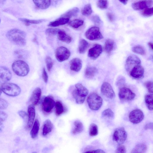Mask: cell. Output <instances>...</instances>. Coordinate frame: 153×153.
<instances>
[{"label": "cell", "instance_id": "1", "mask_svg": "<svg viewBox=\"0 0 153 153\" xmlns=\"http://www.w3.org/2000/svg\"><path fill=\"white\" fill-rule=\"evenodd\" d=\"M6 36L9 41L16 45L23 46L26 44V33L20 29H11L7 32Z\"/></svg>", "mask_w": 153, "mask_h": 153}, {"label": "cell", "instance_id": "2", "mask_svg": "<svg viewBox=\"0 0 153 153\" xmlns=\"http://www.w3.org/2000/svg\"><path fill=\"white\" fill-rule=\"evenodd\" d=\"M12 68L14 72L20 76H26L29 71V67L25 62L18 60L14 62L12 65Z\"/></svg>", "mask_w": 153, "mask_h": 153}, {"label": "cell", "instance_id": "3", "mask_svg": "<svg viewBox=\"0 0 153 153\" xmlns=\"http://www.w3.org/2000/svg\"><path fill=\"white\" fill-rule=\"evenodd\" d=\"M0 88L3 92L6 95L15 97L19 94L21 91L20 87L13 83L6 82L1 85Z\"/></svg>", "mask_w": 153, "mask_h": 153}, {"label": "cell", "instance_id": "4", "mask_svg": "<svg viewBox=\"0 0 153 153\" xmlns=\"http://www.w3.org/2000/svg\"><path fill=\"white\" fill-rule=\"evenodd\" d=\"M87 100L89 108L92 110H98L102 105V98L95 93L90 94Z\"/></svg>", "mask_w": 153, "mask_h": 153}, {"label": "cell", "instance_id": "5", "mask_svg": "<svg viewBox=\"0 0 153 153\" xmlns=\"http://www.w3.org/2000/svg\"><path fill=\"white\" fill-rule=\"evenodd\" d=\"M85 36L90 40H97L103 38L99 28L97 27H93L88 29L85 33Z\"/></svg>", "mask_w": 153, "mask_h": 153}, {"label": "cell", "instance_id": "6", "mask_svg": "<svg viewBox=\"0 0 153 153\" xmlns=\"http://www.w3.org/2000/svg\"><path fill=\"white\" fill-rule=\"evenodd\" d=\"M127 133L122 127L116 129L113 134V139L118 144L121 145L126 141L127 138Z\"/></svg>", "mask_w": 153, "mask_h": 153}, {"label": "cell", "instance_id": "7", "mask_svg": "<svg viewBox=\"0 0 153 153\" xmlns=\"http://www.w3.org/2000/svg\"><path fill=\"white\" fill-rule=\"evenodd\" d=\"M70 52L66 48L60 46L56 50L55 56L58 61L62 62L68 59L70 56Z\"/></svg>", "mask_w": 153, "mask_h": 153}, {"label": "cell", "instance_id": "8", "mask_svg": "<svg viewBox=\"0 0 153 153\" xmlns=\"http://www.w3.org/2000/svg\"><path fill=\"white\" fill-rule=\"evenodd\" d=\"M141 61L137 56L132 55L127 58L126 62L125 67L126 71L128 72L135 66L140 65Z\"/></svg>", "mask_w": 153, "mask_h": 153}, {"label": "cell", "instance_id": "9", "mask_svg": "<svg viewBox=\"0 0 153 153\" xmlns=\"http://www.w3.org/2000/svg\"><path fill=\"white\" fill-rule=\"evenodd\" d=\"M55 103L52 96L48 95L45 97L42 102V109L43 111L46 113H50L55 105Z\"/></svg>", "mask_w": 153, "mask_h": 153}, {"label": "cell", "instance_id": "10", "mask_svg": "<svg viewBox=\"0 0 153 153\" xmlns=\"http://www.w3.org/2000/svg\"><path fill=\"white\" fill-rule=\"evenodd\" d=\"M144 118L143 112L140 109H136L131 111L129 115L130 121L134 124H137L142 121Z\"/></svg>", "mask_w": 153, "mask_h": 153}, {"label": "cell", "instance_id": "11", "mask_svg": "<svg viewBox=\"0 0 153 153\" xmlns=\"http://www.w3.org/2000/svg\"><path fill=\"white\" fill-rule=\"evenodd\" d=\"M135 96V94L129 89L122 87L120 88L119 92V97L121 100L130 101L134 99Z\"/></svg>", "mask_w": 153, "mask_h": 153}, {"label": "cell", "instance_id": "12", "mask_svg": "<svg viewBox=\"0 0 153 153\" xmlns=\"http://www.w3.org/2000/svg\"><path fill=\"white\" fill-rule=\"evenodd\" d=\"M75 89L72 92V95L85 99L88 93V90L81 84L77 83L75 85Z\"/></svg>", "mask_w": 153, "mask_h": 153}, {"label": "cell", "instance_id": "13", "mask_svg": "<svg viewBox=\"0 0 153 153\" xmlns=\"http://www.w3.org/2000/svg\"><path fill=\"white\" fill-rule=\"evenodd\" d=\"M101 91L102 94L106 97L113 99L115 97V94L111 85L107 82H104L102 84Z\"/></svg>", "mask_w": 153, "mask_h": 153}, {"label": "cell", "instance_id": "14", "mask_svg": "<svg viewBox=\"0 0 153 153\" xmlns=\"http://www.w3.org/2000/svg\"><path fill=\"white\" fill-rule=\"evenodd\" d=\"M12 74L7 67L0 66V84H2L7 82L11 78Z\"/></svg>", "mask_w": 153, "mask_h": 153}, {"label": "cell", "instance_id": "15", "mask_svg": "<svg viewBox=\"0 0 153 153\" xmlns=\"http://www.w3.org/2000/svg\"><path fill=\"white\" fill-rule=\"evenodd\" d=\"M35 109L34 106L32 104L29 105L28 108V121L26 127V128L29 130L32 127L35 116Z\"/></svg>", "mask_w": 153, "mask_h": 153}, {"label": "cell", "instance_id": "16", "mask_svg": "<svg viewBox=\"0 0 153 153\" xmlns=\"http://www.w3.org/2000/svg\"><path fill=\"white\" fill-rule=\"evenodd\" d=\"M132 78L139 79L142 78L144 74V69L140 65L134 67L129 73Z\"/></svg>", "mask_w": 153, "mask_h": 153}, {"label": "cell", "instance_id": "17", "mask_svg": "<svg viewBox=\"0 0 153 153\" xmlns=\"http://www.w3.org/2000/svg\"><path fill=\"white\" fill-rule=\"evenodd\" d=\"M153 4L152 0L140 1L133 3L131 5L132 8L135 10L144 9L151 6Z\"/></svg>", "mask_w": 153, "mask_h": 153}, {"label": "cell", "instance_id": "18", "mask_svg": "<svg viewBox=\"0 0 153 153\" xmlns=\"http://www.w3.org/2000/svg\"><path fill=\"white\" fill-rule=\"evenodd\" d=\"M102 51L101 45L96 44L89 49L88 54V56L92 59H95L99 56Z\"/></svg>", "mask_w": 153, "mask_h": 153}, {"label": "cell", "instance_id": "19", "mask_svg": "<svg viewBox=\"0 0 153 153\" xmlns=\"http://www.w3.org/2000/svg\"><path fill=\"white\" fill-rule=\"evenodd\" d=\"M41 93V90L39 87H37L33 91L30 99L31 104L35 106L38 104L40 99Z\"/></svg>", "mask_w": 153, "mask_h": 153}, {"label": "cell", "instance_id": "20", "mask_svg": "<svg viewBox=\"0 0 153 153\" xmlns=\"http://www.w3.org/2000/svg\"><path fill=\"white\" fill-rule=\"evenodd\" d=\"M70 69L73 71L78 72L82 67V62L79 58H76L72 59L70 62Z\"/></svg>", "mask_w": 153, "mask_h": 153}, {"label": "cell", "instance_id": "21", "mask_svg": "<svg viewBox=\"0 0 153 153\" xmlns=\"http://www.w3.org/2000/svg\"><path fill=\"white\" fill-rule=\"evenodd\" d=\"M53 128V125L51 120L49 119L46 120L44 122L43 129L42 134L45 136L49 134L52 131Z\"/></svg>", "mask_w": 153, "mask_h": 153}, {"label": "cell", "instance_id": "22", "mask_svg": "<svg viewBox=\"0 0 153 153\" xmlns=\"http://www.w3.org/2000/svg\"><path fill=\"white\" fill-rule=\"evenodd\" d=\"M33 1L37 7L42 9L48 8L51 4V1L48 0H33Z\"/></svg>", "mask_w": 153, "mask_h": 153}, {"label": "cell", "instance_id": "23", "mask_svg": "<svg viewBox=\"0 0 153 153\" xmlns=\"http://www.w3.org/2000/svg\"><path fill=\"white\" fill-rule=\"evenodd\" d=\"M69 20V19L61 17L55 21L50 22L48 25V26L55 27L64 25L68 23Z\"/></svg>", "mask_w": 153, "mask_h": 153}, {"label": "cell", "instance_id": "24", "mask_svg": "<svg viewBox=\"0 0 153 153\" xmlns=\"http://www.w3.org/2000/svg\"><path fill=\"white\" fill-rule=\"evenodd\" d=\"M58 39L61 41L69 43L72 41L71 37L65 32L61 30L57 34Z\"/></svg>", "mask_w": 153, "mask_h": 153}, {"label": "cell", "instance_id": "25", "mask_svg": "<svg viewBox=\"0 0 153 153\" xmlns=\"http://www.w3.org/2000/svg\"><path fill=\"white\" fill-rule=\"evenodd\" d=\"M79 11V9L77 7H74L69 10L61 16L62 17L68 18L76 16Z\"/></svg>", "mask_w": 153, "mask_h": 153}, {"label": "cell", "instance_id": "26", "mask_svg": "<svg viewBox=\"0 0 153 153\" xmlns=\"http://www.w3.org/2000/svg\"><path fill=\"white\" fill-rule=\"evenodd\" d=\"M39 121L38 119H36L30 132V134L32 138L34 139L37 137L39 132Z\"/></svg>", "mask_w": 153, "mask_h": 153}, {"label": "cell", "instance_id": "27", "mask_svg": "<svg viewBox=\"0 0 153 153\" xmlns=\"http://www.w3.org/2000/svg\"><path fill=\"white\" fill-rule=\"evenodd\" d=\"M74 127L72 131V133L76 134L81 133L83 130L84 126L82 123L79 120H76L74 122Z\"/></svg>", "mask_w": 153, "mask_h": 153}, {"label": "cell", "instance_id": "28", "mask_svg": "<svg viewBox=\"0 0 153 153\" xmlns=\"http://www.w3.org/2000/svg\"><path fill=\"white\" fill-rule=\"evenodd\" d=\"M147 149V146L143 143L137 144L132 149L131 153H144Z\"/></svg>", "mask_w": 153, "mask_h": 153}, {"label": "cell", "instance_id": "29", "mask_svg": "<svg viewBox=\"0 0 153 153\" xmlns=\"http://www.w3.org/2000/svg\"><path fill=\"white\" fill-rule=\"evenodd\" d=\"M89 46L88 42L84 39L80 40L78 47V51L80 53H83L85 52Z\"/></svg>", "mask_w": 153, "mask_h": 153}, {"label": "cell", "instance_id": "30", "mask_svg": "<svg viewBox=\"0 0 153 153\" xmlns=\"http://www.w3.org/2000/svg\"><path fill=\"white\" fill-rule=\"evenodd\" d=\"M97 71V68L94 67H89L86 68L85 71V75L88 78L94 77Z\"/></svg>", "mask_w": 153, "mask_h": 153}, {"label": "cell", "instance_id": "31", "mask_svg": "<svg viewBox=\"0 0 153 153\" xmlns=\"http://www.w3.org/2000/svg\"><path fill=\"white\" fill-rule=\"evenodd\" d=\"M114 41L112 39H108L106 40L104 45V49L105 51L109 53L114 48Z\"/></svg>", "mask_w": 153, "mask_h": 153}, {"label": "cell", "instance_id": "32", "mask_svg": "<svg viewBox=\"0 0 153 153\" xmlns=\"http://www.w3.org/2000/svg\"><path fill=\"white\" fill-rule=\"evenodd\" d=\"M153 94H149L146 95L145 97V100L146 105L148 108L150 110H153Z\"/></svg>", "mask_w": 153, "mask_h": 153}, {"label": "cell", "instance_id": "33", "mask_svg": "<svg viewBox=\"0 0 153 153\" xmlns=\"http://www.w3.org/2000/svg\"><path fill=\"white\" fill-rule=\"evenodd\" d=\"M55 114L56 116L61 115L64 112V109L63 105L61 102L56 101L55 103Z\"/></svg>", "mask_w": 153, "mask_h": 153}, {"label": "cell", "instance_id": "34", "mask_svg": "<svg viewBox=\"0 0 153 153\" xmlns=\"http://www.w3.org/2000/svg\"><path fill=\"white\" fill-rule=\"evenodd\" d=\"M92 7L90 4H86L81 11L82 14L86 16L90 15L92 13Z\"/></svg>", "mask_w": 153, "mask_h": 153}, {"label": "cell", "instance_id": "35", "mask_svg": "<svg viewBox=\"0 0 153 153\" xmlns=\"http://www.w3.org/2000/svg\"><path fill=\"white\" fill-rule=\"evenodd\" d=\"M84 21L80 19L74 20L69 23V25L74 28H78L83 25Z\"/></svg>", "mask_w": 153, "mask_h": 153}, {"label": "cell", "instance_id": "36", "mask_svg": "<svg viewBox=\"0 0 153 153\" xmlns=\"http://www.w3.org/2000/svg\"><path fill=\"white\" fill-rule=\"evenodd\" d=\"M98 134L97 126L93 123H91L89 127V134L91 136H96Z\"/></svg>", "mask_w": 153, "mask_h": 153}, {"label": "cell", "instance_id": "37", "mask_svg": "<svg viewBox=\"0 0 153 153\" xmlns=\"http://www.w3.org/2000/svg\"><path fill=\"white\" fill-rule=\"evenodd\" d=\"M132 51L134 53L141 55H144L146 53L145 49L140 45H137L133 47L132 48Z\"/></svg>", "mask_w": 153, "mask_h": 153}, {"label": "cell", "instance_id": "38", "mask_svg": "<svg viewBox=\"0 0 153 153\" xmlns=\"http://www.w3.org/2000/svg\"><path fill=\"white\" fill-rule=\"evenodd\" d=\"M153 14V7L147 8L143 9L141 12V14L145 17H149L152 16Z\"/></svg>", "mask_w": 153, "mask_h": 153}, {"label": "cell", "instance_id": "39", "mask_svg": "<svg viewBox=\"0 0 153 153\" xmlns=\"http://www.w3.org/2000/svg\"><path fill=\"white\" fill-rule=\"evenodd\" d=\"M108 4V1L107 0H99L97 3V7L101 9L107 8Z\"/></svg>", "mask_w": 153, "mask_h": 153}, {"label": "cell", "instance_id": "40", "mask_svg": "<svg viewBox=\"0 0 153 153\" xmlns=\"http://www.w3.org/2000/svg\"><path fill=\"white\" fill-rule=\"evenodd\" d=\"M45 62L48 71H50L53 65L52 59L49 56H47L45 59Z\"/></svg>", "mask_w": 153, "mask_h": 153}, {"label": "cell", "instance_id": "41", "mask_svg": "<svg viewBox=\"0 0 153 153\" xmlns=\"http://www.w3.org/2000/svg\"><path fill=\"white\" fill-rule=\"evenodd\" d=\"M103 117L109 118H113L114 116V113L110 108H108L104 110L102 112Z\"/></svg>", "mask_w": 153, "mask_h": 153}, {"label": "cell", "instance_id": "42", "mask_svg": "<svg viewBox=\"0 0 153 153\" xmlns=\"http://www.w3.org/2000/svg\"><path fill=\"white\" fill-rule=\"evenodd\" d=\"M19 20L21 21L25 22L27 23L38 24L41 23L42 21L40 19L30 20L25 18H19Z\"/></svg>", "mask_w": 153, "mask_h": 153}, {"label": "cell", "instance_id": "43", "mask_svg": "<svg viewBox=\"0 0 153 153\" xmlns=\"http://www.w3.org/2000/svg\"><path fill=\"white\" fill-rule=\"evenodd\" d=\"M60 30L57 28H48L46 30L45 33L49 35H55L57 34Z\"/></svg>", "mask_w": 153, "mask_h": 153}, {"label": "cell", "instance_id": "44", "mask_svg": "<svg viewBox=\"0 0 153 153\" xmlns=\"http://www.w3.org/2000/svg\"><path fill=\"white\" fill-rule=\"evenodd\" d=\"M144 84L148 91L150 93H152L153 92V84L152 82L151 81H146L145 82Z\"/></svg>", "mask_w": 153, "mask_h": 153}, {"label": "cell", "instance_id": "45", "mask_svg": "<svg viewBox=\"0 0 153 153\" xmlns=\"http://www.w3.org/2000/svg\"><path fill=\"white\" fill-rule=\"evenodd\" d=\"M8 103L5 100L0 98V109H5L7 108Z\"/></svg>", "mask_w": 153, "mask_h": 153}, {"label": "cell", "instance_id": "46", "mask_svg": "<svg viewBox=\"0 0 153 153\" xmlns=\"http://www.w3.org/2000/svg\"><path fill=\"white\" fill-rule=\"evenodd\" d=\"M126 150L125 146L122 145H120L117 148L115 153H126Z\"/></svg>", "mask_w": 153, "mask_h": 153}, {"label": "cell", "instance_id": "47", "mask_svg": "<svg viewBox=\"0 0 153 153\" xmlns=\"http://www.w3.org/2000/svg\"><path fill=\"white\" fill-rule=\"evenodd\" d=\"M125 83V79L123 77H120L117 80L116 85L118 86H122L124 85Z\"/></svg>", "mask_w": 153, "mask_h": 153}, {"label": "cell", "instance_id": "48", "mask_svg": "<svg viewBox=\"0 0 153 153\" xmlns=\"http://www.w3.org/2000/svg\"><path fill=\"white\" fill-rule=\"evenodd\" d=\"M7 115L5 112L0 110V122L4 121L7 117Z\"/></svg>", "mask_w": 153, "mask_h": 153}, {"label": "cell", "instance_id": "49", "mask_svg": "<svg viewBox=\"0 0 153 153\" xmlns=\"http://www.w3.org/2000/svg\"><path fill=\"white\" fill-rule=\"evenodd\" d=\"M42 77L44 82L46 83H47L48 80V76L44 68H43L42 70Z\"/></svg>", "mask_w": 153, "mask_h": 153}, {"label": "cell", "instance_id": "50", "mask_svg": "<svg viewBox=\"0 0 153 153\" xmlns=\"http://www.w3.org/2000/svg\"><path fill=\"white\" fill-rule=\"evenodd\" d=\"M91 19L92 21L95 24H99L101 23V21L100 17L97 15L93 16Z\"/></svg>", "mask_w": 153, "mask_h": 153}, {"label": "cell", "instance_id": "51", "mask_svg": "<svg viewBox=\"0 0 153 153\" xmlns=\"http://www.w3.org/2000/svg\"><path fill=\"white\" fill-rule=\"evenodd\" d=\"M85 153H105V152L103 150L101 149H97L88 151Z\"/></svg>", "mask_w": 153, "mask_h": 153}, {"label": "cell", "instance_id": "52", "mask_svg": "<svg viewBox=\"0 0 153 153\" xmlns=\"http://www.w3.org/2000/svg\"><path fill=\"white\" fill-rule=\"evenodd\" d=\"M18 114L23 119H24L27 115L26 113L23 111H19Z\"/></svg>", "mask_w": 153, "mask_h": 153}, {"label": "cell", "instance_id": "53", "mask_svg": "<svg viewBox=\"0 0 153 153\" xmlns=\"http://www.w3.org/2000/svg\"><path fill=\"white\" fill-rule=\"evenodd\" d=\"M107 16L111 22H112L114 19V15L111 13H108L107 14Z\"/></svg>", "mask_w": 153, "mask_h": 153}, {"label": "cell", "instance_id": "54", "mask_svg": "<svg viewBox=\"0 0 153 153\" xmlns=\"http://www.w3.org/2000/svg\"><path fill=\"white\" fill-rule=\"evenodd\" d=\"M144 128L146 130L147 129H153V123H150L147 124L144 127Z\"/></svg>", "mask_w": 153, "mask_h": 153}, {"label": "cell", "instance_id": "55", "mask_svg": "<svg viewBox=\"0 0 153 153\" xmlns=\"http://www.w3.org/2000/svg\"><path fill=\"white\" fill-rule=\"evenodd\" d=\"M148 46L151 50L153 51V44L151 42L148 43Z\"/></svg>", "mask_w": 153, "mask_h": 153}, {"label": "cell", "instance_id": "56", "mask_svg": "<svg viewBox=\"0 0 153 153\" xmlns=\"http://www.w3.org/2000/svg\"><path fill=\"white\" fill-rule=\"evenodd\" d=\"M3 128V125L2 123L0 122V132H1Z\"/></svg>", "mask_w": 153, "mask_h": 153}, {"label": "cell", "instance_id": "57", "mask_svg": "<svg viewBox=\"0 0 153 153\" xmlns=\"http://www.w3.org/2000/svg\"><path fill=\"white\" fill-rule=\"evenodd\" d=\"M128 1H120L121 3H123V4L125 5L127 3Z\"/></svg>", "mask_w": 153, "mask_h": 153}, {"label": "cell", "instance_id": "58", "mask_svg": "<svg viewBox=\"0 0 153 153\" xmlns=\"http://www.w3.org/2000/svg\"><path fill=\"white\" fill-rule=\"evenodd\" d=\"M4 1H0V4H2L3 3H4Z\"/></svg>", "mask_w": 153, "mask_h": 153}, {"label": "cell", "instance_id": "59", "mask_svg": "<svg viewBox=\"0 0 153 153\" xmlns=\"http://www.w3.org/2000/svg\"><path fill=\"white\" fill-rule=\"evenodd\" d=\"M1 93H2V91L1 89V88H0V95H1Z\"/></svg>", "mask_w": 153, "mask_h": 153}, {"label": "cell", "instance_id": "60", "mask_svg": "<svg viewBox=\"0 0 153 153\" xmlns=\"http://www.w3.org/2000/svg\"><path fill=\"white\" fill-rule=\"evenodd\" d=\"M36 153V152H33V153Z\"/></svg>", "mask_w": 153, "mask_h": 153}, {"label": "cell", "instance_id": "61", "mask_svg": "<svg viewBox=\"0 0 153 153\" xmlns=\"http://www.w3.org/2000/svg\"><path fill=\"white\" fill-rule=\"evenodd\" d=\"M1 19H0V22H1Z\"/></svg>", "mask_w": 153, "mask_h": 153}]
</instances>
